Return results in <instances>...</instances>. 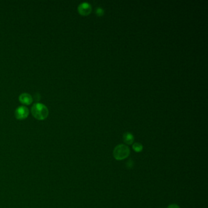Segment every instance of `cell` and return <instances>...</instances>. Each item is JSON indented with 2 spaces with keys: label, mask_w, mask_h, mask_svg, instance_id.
<instances>
[{
  "label": "cell",
  "mask_w": 208,
  "mask_h": 208,
  "mask_svg": "<svg viewBox=\"0 0 208 208\" xmlns=\"http://www.w3.org/2000/svg\"><path fill=\"white\" fill-rule=\"evenodd\" d=\"M133 164H134V163H133V161L132 160H129L127 164H126V167H127L128 168H131L133 167V165H134Z\"/></svg>",
  "instance_id": "9c48e42d"
},
{
  "label": "cell",
  "mask_w": 208,
  "mask_h": 208,
  "mask_svg": "<svg viewBox=\"0 0 208 208\" xmlns=\"http://www.w3.org/2000/svg\"><path fill=\"white\" fill-rule=\"evenodd\" d=\"M167 208H180V207H179V206H178V205H176V204H173L169 205V206L167 207Z\"/></svg>",
  "instance_id": "30bf717a"
},
{
  "label": "cell",
  "mask_w": 208,
  "mask_h": 208,
  "mask_svg": "<svg viewBox=\"0 0 208 208\" xmlns=\"http://www.w3.org/2000/svg\"><path fill=\"white\" fill-rule=\"evenodd\" d=\"M95 12H96V14H97V15H98V16H102V15L104 14V13H105V11H104V10H103V8L99 7H98V8L97 9Z\"/></svg>",
  "instance_id": "ba28073f"
},
{
  "label": "cell",
  "mask_w": 208,
  "mask_h": 208,
  "mask_svg": "<svg viewBox=\"0 0 208 208\" xmlns=\"http://www.w3.org/2000/svg\"><path fill=\"white\" fill-rule=\"evenodd\" d=\"M31 114L35 119L43 120L48 117L49 111L48 108L44 104L37 103L34 104L31 108Z\"/></svg>",
  "instance_id": "6da1fadb"
},
{
  "label": "cell",
  "mask_w": 208,
  "mask_h": 208,
  "mask_svg": "<svg viewBox=\"0 0 208 208\" xmlns=\"http://www.w3.org/2000/svg\"><path fill=\"white\" fill-rule=\"evenodd\" d=\"M29 114V109L24 106H18L15 111V117L18 120H23L27 119Z\"/></svg>",
  "instance_id": "3957f363"
},
{
  "label": "cell",
  "mask_w": 208,
  "mask_h": 208,
  "mask_svg": "<svg viewBox=\"0 0 208 208\" xmlns=\"http://www.w3.org/2000/svg\"><path fill=\"white\" fill-rule=\"evenodd\" d=\"M133 148L136 152L139 153L143 150V146L141 144H140V143L136 142L133 145Z\"/></svg>",
  "instance_id": "52a82bcc"
},
{
  "label": "cell",
  "mask_w": 208,
  "mask_h": 208,
  "mask_svg": "<svg viewBox=\"0 0 208 208\" xmlns=\"http://www.w3.org/2000/svg\"><path fill=\"white\" fill-rule=\"evenodd\" d=\"M129 154V148L123 144H120L116 146L113 151L114 157L117 161H122L127 158Z\"/></svg>",
  "instance_id": "7a4b0ae2"
},
{
  "label": "cell",
  "mask_w": 208,
  "mask_h": 208,
  "mask_svg": "<svg viewBox=\"0 0 208 208\" xmlns=\"http://www.w3.org/2000/svg\"><path fill=\"white\" fill-rule=\"evenodd\" d=\"M77 10L82 15H88L92 12V6L87 2H83L77 7Z\"/></svg>",
  "instance_id": "277c9868"
},
{
  "label": "cell",
  "mask_w": 208,
  "mask_h": 208,
  "mask_svg": "<svg viewBox=\"0 0 208 208\" xmlns=\"http://www.w3.org/2000/svg\"><path fill=\"white\" fill-rule=\"evenodd\" d=\"M123 139L125 143H126V144L128 145L133 144V143L134 142V136L131 133H129V132H127L123 134Z\"/></svg>",
  "instance_id": "8992f818"
},
{
  "label": "cell",
  "mask_w": 208,
  "mask_h": 208,
  "mask_svg": "<svg viewBox=\"0 0 208 208\" xmlns=\"http://www.w3.org/2000/svg\"><path fill=\"white\" fill-rule=\"evenodd\" d=\"M20 102L24 105H30L32 103L33 98L28 93H23L18 97Z\"/></svg>",
  "instance_id": "5b68a950"
}]
</instances>
